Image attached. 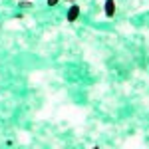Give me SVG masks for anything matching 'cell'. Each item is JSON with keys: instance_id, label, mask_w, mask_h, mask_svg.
<instances>
[{"instance_id": "6da1fadb", "label": "cell", "mask_w": 149, "mask_h": 149, "mask_svg": "<svg viewBox=\"0 0 149 149\" xmlns=\"http://www.w3.org/2000/svg\"><path fill=\"white\" fill-rule=\"evenodd\" d=\"M78 16H80V6H76V4H74V6L68 10V22H76V20H78Z\"/></svg>"}, {"instance_id": "7a4b0ae2", "label": "cell", "mask_w": 149, "mask_h": 149, "mask_svg": "<svg viewBox=\"0 0 149 149\" xmlns=\"http://www.w3.org/2000/svg\"><path fill=\"white\" fill-rule=\"evenodd\" d=\"M115 14V0H105V16L111 18Z\"/></svg>"}, {"instance_id": "3957f363", "label": "cell", "mask_w": 149, "mask_h": 149, "mask_svg": "<svg viewBox=\"0 0 149 149\" xmlns=\"http://www.w3.org/2000/svg\"><path fill=\"white\" fill-rule=\"evenodd\" d=\"M60 0H48V6H56Z\"/></svg>"}]
</instances>
